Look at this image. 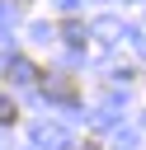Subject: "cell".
<instances>
[{
  "mask_svg": "<svg viewBox=\"0 0 146 150\" xmlns=\"http://www.w3.org/2000/svg\"><path fill=\"white\" fill-rule=\"evenodd\" d=\"M42 80H38V89L47 94V98H61V103H75L80 98V84L71 80V75H47V70H38Z\"/></svg>",
  "mask_w": 146,
  "mask_h": 150,
  "instance_id": "cell-1",
  "label": "cell"
},
{
  "mask_svg": "<svg viewBox=\"0 0 146 150\" xmlns=\"http://www.w3.org/2000/svg\"><path fill=\"white\" fill-rule=\"evenodd\" d=\"M14 122H19V103L0 89V127H14Z\"/></svg>",
  "mask_w": 146,
  "mask_h": 150,
  "instance_id": "cell-2",
  "label": "cell"
},
{
  "mask_svg": "<svg viewBox=\"0 0 146 150\" xmlns=\"http://www.w3.org/2000/svg\"><path fill=\"white\" fill-rule=\"evenodd\" d=\"M61 33H66L71 47H85V28H80V19H61Z\"/></svg>",
  "mask_w": 146,
  "mask_h": 150,
  "instance_id": "cell-3",
  "label": "cell"
},
{
  "mask_svg": "<svg viewBox=\"0 0 146 150\" xmlns=\"http://www.w3.org/2000/svg\"><path fill=\"white\" fill-rule=\"evenodd\" d=\"M19 5H28V0H19Z\"/></svg>",
  "mask_w": 146,
  "mask_h": 150,
  "instance_id": "cell-4",
  "label": "cell"
}]
</instances>
